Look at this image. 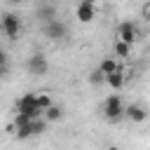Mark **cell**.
I'll return each instance as SVG.
<instances>
[{
	"instance_id": "cell-9",
	"label": "cell",
	"mask_w": 150,
	"mask_h": 150,
	"mask_svg": "<svg viewBox=\"0 0 150 150\" xmlns=\"http://www.w3.org/2000/svg\"><path fill=\"white\" fill-rule=\"evenodd\" d=\"M124 115H127L131 122H138V124L148 120V112H145V108H143V105H138V103H131V105H127V108H124Z\"/></svg>"
},
{
	"instance_id": "cell-15",
	"label": "cell",
	"mask_w": 150,
	"mask_h": 150,
	"mask_svg": "<svg viewBox=\"0 0 150 150\" xmlns=\"http://www.w3.org/2000/svg\"><path fill=\"white\" fill-rule=\"evenodd\" d=\"M14 134H16V138H19V141L30 138V136H33V131H30V122H28V124H23V127H16V131H14Z\"/></svg>"
},
{
	"instance_id": "cell-11",
	"label": "cell",
	"mask_w": 150,
	"mask_h": 150,
	"mask_svg": "<svg viewBox=\"0 0 150 150\" xmlns=\"http://www.w3.org/2000/svg\"><path fill=\"white\" fill-rule=\"evenodd\" d=\"M30 131H33V136H38V134H45V131H47V120H45V115H42V117L30 120Z\"/></svg>"
},
{
	"instance_id": "cell-6",
	"label": "cell",
	"mask_w": 150,
	"mask_h": 150,
	"mask_svg": "<svg viewBox=\"0 0 150 150\" xmlns=\"http://www.w3.org/2000/svg\"><path fill=\"white\" fill-rule=\"evenodd\" d=\"M117 40L127 42V45H134L138 40V28L131 23V21H124L120 28H117Z\"/></svg>"
},
{
	"instance_id": "cell-16",
	"label": "cell",
	"mask_w": 150,
	"mask_h": 150,
	"mask_svg": "<svg viewBox=\"0 0 150 150\" xmlns=\"http://www.w3.org/2000/svg\"><path fill=\"white\" fill-rule=\"evenodd\" d=\"M129 52H131V45H127V42H122V40L115 42V54H117V56H129Z\"/></svg>"
},
{
	"instance_id": "cell-3",
	"label": "cell",
	"mask_w": 150,
	"mask_h": 150,
	"mask_svg": "<svg viewBox=\"0 0 150 150\" xmlns=\"http://www.w3.org/2000/svg\"><path fill=\"white\" fill-rule=\"evenodd\" d=\"M16 110L19 112H26L30 120H35V117H42V108L38 105V98H35V94L33 91H28V94H23L19 101H16Z\"/></svg>"
},
{
	"instance_id": "cell-20",
	"label": "cell",
	"mask_w": 150,
	"mask_h": 150,
	"mask_svg": "<svg viewBox=\"0 0 150 150\" xmlns=\"http://www.w3.org/2000/svg\"><path fill=\"white\" fill-rule=\"evenodd\" d=\"M7 73H9V68H7V63H2V66H0V80H2Z\"/></svg>"
},
{
	"instance_id": "cell-18",
	"label": "cell",
	"mask_w": 150,
	"mask_h": 150,
	"mask_svg": "<svg viewBox=\"0 0 150 150\" xmlns=\"http://www.w3.org/2000/svg\"><path fill=\"white\" fill-rule=\"evenodd\" d=\"M30 122V117L26 115V112H19L16 110V117H14V127H23V124H28Z\"/></svg>"
},
{
	"instance_id": "cell-12",
	"label": "cell",
	"mask_w": 150,
	"mask_h": 150,
	"mask_svg": "<svg viewBox=\"0 0 150 150\" xmlns=\"http://www.w3.org/2000/svg\"><path fill=\"white\" fill-rule=\"evenodd\" d=\"M42 115H45V120H47V122H56V120H61L63 110H61L59 105H54V103H52V105H49V108H47Z\"/></svg>"
},
{
	"instance_id": "cell-4",
	"label": "cell",
	"mask_w": 150,
	"mask_h": 150,
	"mask_svg": "<svg viewBox=\"0 0 150 150\" xmlns=\"http://www.w3.org/2000/svg\"><path fill=\"white\" fill-rule=\"evenodd\" d=\"M26 70H28L33 77H42V75H47V70H49V61H47V56H45L42 52L30 54V56L26 59Z\"/></svg>"
},
{
	"instance_id": "cell-14",
	"label": "cell",
	"mask_w": 150,
	"mask_h": 150,
	"mask_svg": "<svg viewBox=\"0 0 150 150\" xmlns=\"http://www.w3.org/2000/svg\"><path fill=\"white\" fill-rule=\"evenodd\" d=\"M89 82H91V84H105V73H103L101 68L91 70V73H89Z\"/></svg>"
},
{
	"instance_id": "cell-13",
	"label": "cell",
	"mask_w": 150,
	"mask_h": 150,
	"mask_svg": "<svg viewBox=\"0 0 150 150\" xmlns=\"http://www.w3.org/2000/svg\"><path fill=\"white\" fill-rule=\"evenodd\" d=\"M98 68H101V70L108 75V73H112V70H115V68H120V66H117V61H115L112 56H105V59L98 63Z\"/></svg>"
},
{
	"instance_id": "cell-5",
	"label": "cell",
	"mask_w": 150,
	"mask_h": 150,
	"mask_svg": "<svg viewBox=\"0 0 150 150\" xmlns=\"http://www.w3.org/2000/svg\"><path fill=\"white\" fill-rule=\"evenodd\" d=\"M103 115H105V120H110V122H117V120L124 115V105H122V98H120L117 94H112V96L105 98V103H103Z\"/></svg>"
},
{
	"instance_id": "cell-2",
	"label": "cell",
	"mask_w": 150,
	"mask_h": 150,
	"mask_svg": "<svg viewBox=\"0 0 150 150\" xmlns=\"http://www.w3.org/2000/svg\"><path fill=\"white\" fill-rule=\"evenodd\" d=\"M0 30L7 35V40H16L19 33H21V19H19V14L5 12L0 16Z\"/></svg>"
},
{
	"instance_id": "cell-17",
	"label": "cell",
	"mask_w": 150,
	"mask_h": 150,
	"mask_svg": "<svg viewBox=\"0 0 150 150\" xmlns=\"http://www.w3.org/2000/svg\"><path fill=\"white\" fill-rule=\"evenodd\" d=\"M35 98H38V105H40V108H42V110H47V108H49V105H52V103H54V101H52V96H49V94H35Z\"/></svg>"
},
{
	"instance_id": "cell-8",
	"label": "cell",
	"mask_w": 150,
	"mask_h": 150,
	"mask_svg": "<svg viewBox=\"0 0 150 150\" xmlns=\"http://www.w3.org/2000/svg\"><path fill=\"white\" fill-rule=\"evenodd\" d=\"M94 14H96V9H94V5L91 2H80L77 5V9H75V16H77V21L80 23H91L94 21Z\"/></svg>"
},
{
	"instance_id": "cell-19",
	"label": "cell",
	"mask_w": 150,
	"mask_h": 150,
	"mask_svg": "<svg viewBox=\"0 0 150 150\" xmlns=\"http://www.w3.org/2000/svg\"><path fill=\"white\" fill-rule=\"evenodd\" d=\"M143 19H145V21L150 23V2H148V5L143 7Z\"/></svg>"
},
{
	"instance_id": "cell-1",
	"label": "cell",
	"mask_w": 150,
	"mask_h": 150,
	"mask_svg": "<svg viewBox=\"0 0 150 150\" xmlns=\"http://www.w3.org/2000/svg\"><path fill=\"white\" fill-rule=\"evenodd\" d=\"M42 33H45L52 42H63V40L68 38V23L56 16V19H52V21L42 23Z\"/></svg>"
},
{
	"instance_id": "cell-7",
	"label": "cell",
	"mask_w": 150,
	"mask_h": 150,
	"mask_svg": "<svg viewBox=\"0 0 150 150\" xmlns=\"http://www.w3.org/2000/svg\"><path fill=\"white\" fill-rule=\"evenodd\" d=\"M35 19H38L40 23H47V21L56 19V7H54L52 2H40V5L35 7Z\"/></svg>"
},
{
	"instance_id": "cell-23",
	"label": "cell",
	"mask_w": 150,
	"mask_h": 150,
	"mask_svg": "<svg viewBox=\"0 0 150 150\" xmlns=\"http://www.w3.org/2000/svg\"><path fill=\"white\" fill-rule=\"evenodd\" d=\"M84 2H91V5H94V2H96V0H84Z\"/></svg>"
},
{
	"instance_id": "cell-10",
	"label": "cell",
	"mask_w": 150,
	"mask_h": 150,
	"mask_svg": "<svg viewBox=\"0 0 150 150\" xmlns=\"http://www.w3.org/2000/svg\"><path fill=\"white\" fill-rule=\"evenodd\" d=\"M105 84L112 87V89H122V87H124V73H122L120 68H115L112 73L105 75Z\"/></svg>"
},
{
	"instance_id": "cell-21",
	"label": "cell",
	"mask_w": 150,
	"mask_h": 150,
	"mask_svg": "<svg viewBox=\"0 0 150 150\" xmlns=\"http://www.w3.org/2000/svg\"><path fill=\"white\" fill-rule=\"evenodd\" d=\"M2 63H7V52H5V49H0V66H2Z\"/></svg>"
},
{
	"instance_id": "cell-22",
	"label": "cell",
	"mask_w": 150,
	"mask_h": 150,
	"mask_svg": "<svg viewBox=\"0 0 150 150\" xmlns=\"http://www.w3.org/2000/svg\"><path fill=\"white\" fill-rule=\"evenodd\" d=\"M7 2H9V5H21L23 0H7Z\"/></svg>"
}]
</instances>
